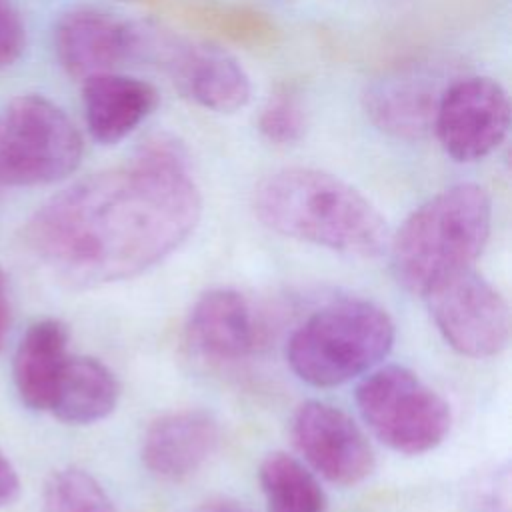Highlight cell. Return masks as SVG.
I'll list each match as a JSON object with an SVG mask.
<instances>
[{
  "label": "cell",
  "instance_id": "cell-1",
  "mask_svg": "<svg viewBox=\"0 0 512 512\" xmlns=\"http://www.w3.org/2000/svg\"><path fill=\"white\" fill-rule=\"evenodd\" d=\"M202 196L172 138L136 158L66 186L24 228L34 258L72 286L126 280L172 254L196 228Z\"/></svg>",
  "mask_w": 512,
  "mask_h": 512
},
{
  "label": "cell",
  "instance_id": "cell-2",
  "mask_svg": "<svg viewBox=\"0 0 512 512\" xmlns=\"http://www.w3.org/2000/svg\"><path fill=\"white\" fill-rule=\"evenodd\" d=\"M254 212L282 236L350 256H378L390 240L384 216L362 192L316 168L268 174L254 190Z\"/></svg>",
  "mask_w": 512,
  "mask_h": 512
},
{
  "label": "cell",
  "instance_id": "cell-3",
  "mask_svg": "<svg viewBox=\"0 0 512 512\" xmlns=\"http://www.w3.org/2000/svg\"><path fill=\"white\" fill-rule=\"evenodd\" d=\"M492 226V200L478 184H456L420 204L388 240L394 278L424 296L444 278L472 268Z\"/></svg>",
  "mask_w": 512,
  "mask_h": 512
},
{
  "label": "cell",
  "instance_id": "cell-4",
  "mask_svg": "<svg viewBox=\"0 0 512 512\" xmlns=\"http://www.w3.org/2000/svg\"><path fill=\"white\" fill-rule=\"evenodd\" d=\"M394 344V322L366 300H342L316 310L290 338L288 364L312 386L344 384L384 360Z\"/></svg>",
  "mask_w": 512,
  "mask_h": 512
},
{
  "label": "cell",
  "instance_id": "cell-5",
  "mask_svg": "<svg viewBox=\"0 0 512 512\" xmlns=\"http://www.w3.org/2000/svg\"><path fill=\"white\" fill-rule=\"evenodd\" d=\"M82 136L72 118L42 94L14 96L0 110V186H44L80 164Z\"/></svg>",
  "mask_w": 512,
  "mask_h": 512
},
{
  "label": "cell",
  "instance_id": "cell-6",
  "mask_svg": "<svg viewBox=\"0 0 512 512\" xmlns=\"http://www.w3.org/2000/svg\"><path fill=\"white\" fill-rule=\"evenodd\" d=\"M356 404L374 436L402 454L436 448L452 424L448 402L396 364L370 372L356 388Z\"/></svg>",
  "mask_w": 512,
  "mask_h": 512
},
{
  "label": "cell",
  "instance_id": "cell-7",
  "mask_svg": "<svg viewBox=\"0 0 512 512\" xmlns=\"http://www.w3.org/2000/svg\"><path fill=\"white\" fill-rule=\"evenodd\" d=\"M136 60L154 62L172 84L202 108L232 114L250 100V78L226 50L136 22Z\"/></svg>",
  "mask_w": 512,
  "mask_h": 512
},
{
  "label": "cell",
  "instance_id": "cell-8",
  "mask_svg": "<svg viewBox=\"0 0 512 512\" xmlns=\"http://www.w3.org/2000/svg\"><path fill=\"white\" fill-rule=\"evenodd\" d=\"M444 340L460 354L488 358L510 338V310L504 296L474 268H464L424 294Z\"/></svg>",
  "mask_w": 512,
  "mask_h": 512
},
{
  "label": "cell",
  "instance_id": "cell-9",
  "mask_svg": "<svg viewBox=\"0 0 512 512\" xmlns=\"http://www.w3.org/2000/svg\"><path fill=\"white\" fill-rule=\"evenodd\" d=\"M508 128L510 100L494 78L468 76L442 90L432 132L456 162L486 158L504 142Z\"/></svg>",
  "mask_w": 512,
  "mask_h": 512
},
{
  "label": "cell",
  "instance_id": "cell-10",
  "mask_svg": "<svg viewBox=\"0 0 512 512\" xmlns=\"http://www.w3.org/2000/svg\"><path fill=\"white\" fill-rule=\"evenodd\" d=\"M292 440L308 466L340 486H354L374 470V452L360 426L340 408L308 400L292 418Z\"/></svg>",
  "mask_w": 512,
  "mask_h": 512
},
{
  "label": "cell",
  "instance_id": "cell-11",
  "mask_svg": "<svg viewBox=\"0 0 512 512\" xmlns=\"http://www.w3.org/2000/svg\"><path fill=\"white\" fill-rule=\"evenodd\" d=\"M54 52L72 78L116 72L136 60V22L92 6L72 8L54 26Z\"/></svg>",
  "mask_w": 512,
  "mask_h": 512
},
{
  "label": "cell",
  "instance_id": "cell-12",
  "mask_svg": "<svg viewBox=\"0 0 512 512\" xmlns=\"http://www.w3.org/2000/svg\"><path fill=\"white\" fill-rule=\"evenodd\" d=\"M218 444L216 420L200 410L170 412L156 418L142 438V462L162 480L194 474Z\"/></svg>",
  "mask_w": 512,
  "mask_h": 512
},
{
  "label": "cell",
  "instance_id": "cell-13",
  "mask_svg": "<svg viewBox=\"0 0 512 512\" xmlns=\"http://www.w3.org/2000/svg\"><path fill=\"white\" fill-rule=\"evenodd\" d=\"M440 94L436 80L422 70H398L368 86L364 108L378 130L418 140L434 128Z\"/></svg>",
  "mask_w": 512,
  "mask_h": 512
},
{
  "label": "cell",
  "instance_id": "cell-14",
  "mask_svg": "<svg viewBox=\"0 0 512 512\" xmlns=\"http://www.w3.org/2000/svg\"><path fill=\"white\" fill-rule=\"evenodd\" d=\"M158 100V90L134 76L102 72L82 80L86 128L100 144L124 140L154 112Z\"/></svg>",
  "mask_w": 512,
  "mask_h": 512
},
{
  "label": "cell",
  "instance_id": "cell-15",
  "mask_svg": "<svg viewBox=\"0 0 512 512\" xmlns=\"http://www.w3.org/2000/svg\"><path fill=\"white\" fill-rule=\"evenodd\" d=\"M190 348L212 362H234L252 352L256 324L246 298L234 290H210L196 300L186 322Z\"/></svg>",
  "mask_w": 512,
  "mask_h": 512
},
{
  "label": "cell",
  "instance_id": "cell-16",
  "mask_svg": "<svg viewBox=\"0 0 512 512\" xmlns=\"http://www.w3.org/2000/svg\"><path fill=\"white\" fill-rule=\"evenodd\" d=\"M68 356V328L60 320L44 318L26 328L12 360L14 386L22 404L48 412Z\"/></svg>",
  "mask_w": 512,
  "mask_h": 512
},
{
  "label": "cell",
  "instance_id": "cell-17",
  "mask_svg": "<svg viewBox=\"0 0 512 512\" xmlns=\"http://www.w3.org/2000/svg\"><path fill=\"white\" fill-rule=\"evenodd\" d=\"M120 386L112 370L90 356H68L48 412L66 424H92L106 418L118 402Z\"/></svg>",
  "mask_w": 512,
  "mask_h": 512
},
{
  "label": "cell",
  "instance_id": "cell-18",
  "mask_svg": "<svg viewBox=\"0 0 512 512\" xmlns=\"http://www.w3.org/2000/svg\"><path fill=\"white\" fill-rule=\"evenodd\" d=\"M268 512H326V494L316 476L294 456L272 452L260 464Z\"/></svg>",
  "mask_w": 512,
  "mask_h": 512
},
{
  "label": "cell",
  "instance_id": "cell-19",
  "mask_svg": "<svg viewBox=\"0 0 512 512\" xmlns=\"http://www.w3.org/2000/svg\"><path fill=\"white\" fill-rule=\"evenodd\" d=\"M42 512H116L100 482L82 468H62L50 476Z\"/></svg>",
  "mask_w": 512,
  "mask_h": 512
},
{
  "label": "cell",
  "instance_id": "cell-20",
  "mask_svg": "<svg viewBox=\"0 0 512 512\" xmlns=\"http://www.w3.org/2000/svg\"><path fill=\"white\" fill-rule=\"evenodd\" d=\"M306 128L304 108L296 94L290 90H278L268 98L260 116L258 130L262 136L274 144L298 142Z\"/></svg>",
  "mask_w": 512,
  "mask_h": 512
},
{
  "label": "cell",
  "instance_id": "cell-21",
  "mask_svg": "<svg viewBox=\"0 0 512 512\" xmlns=\"http://www.w3.org/2000/svg\"><path fill=\"white\" fill-rule=\"evenodd\" d=\"M26 48V24L14 0H0V70L14 66Z\"/></svg>",
  "mask_w": 512,
  "mask_h": 512
},
{
  "label": "cell",
  "instance_id": "cell-22",
  "mask_svg": "<svg viewBox=\"0 0 512 512\" xmlns=\"http://www.w3.org/2000/svg\"><path fill=\"white\" fill-rule=\"evenodd\" d=\"M20 492V478L8 456L0 450V506H8Z\"/></svg>",
  "mask_w": 512,
  "mask_h": 512
},
{
  "label": "cell",
  "instance_id": "cell-23",
  "mask_svg": "<svg viewBox=\"0 0 512 512\" xmlns=\"http://www.w3.org/2000/svg\"><path fill=\"white\" fill-rule=\"evenodd\" d=\"M8 326H10V300H8V284H6V274L0 266V352L4 348L6 342V334H8Z\"/></svg>",
  "mask_w": 512,
  "mask_h": 512
},
{
  "label": "cell",
  "instance_id": "cell-24",
  "mask_svg": "<svg viewBox=\"0 0 512 512\" xmlns=\"http://www.w3.org/2000/svg\"><path fill=\"white\" fill-rule=\"evenodd\" d=\"M194 512H252V510L232 498H212L200 504Z\"/></svg>",
  "mask_w": 512,
  "mask_h": 512
}]
</instances>
